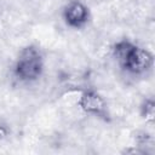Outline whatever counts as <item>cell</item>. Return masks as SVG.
Masks as SVG:
<instances>
[{"instance_id": "cell-1", "label": "cell", "mask_w": 155, "mask_h": 155, "mask_svg": "<svg viewBox=\"0 0 155 155\" xmlns=\"http://www.w3.org/2000/svg\"><path fill=\"white\" fill-rule=\"evenodd\" d=\"M42 69V57L36 47L28 46L21 51L15 67V74L19 80L34 81L41 75Z\"/></svg>"}, {"instance_id": "cell-2", "label": "cell", "mask_w": 155, "mask_h": 155, "mask_svg": "<svg viewBox=\"0 0 155 155\" xmlns=\"http://www.w3.org/2000/svg\"><path fill=\"white\" fill-rule=\"evenodd\" d=\"M151 65H153V54L145 48L134 46L130 56L127 57L124 68L128 73L138 75L148 71L151 68Z\"/></svg>"}, {"instance_id": "cell-3", "label": "cell", "mask_w": 155, "mask_h": 155, "mask_svg": "<svg viewBox=\"0 0 155 155\" xmlns=\"http://www.w3.org/2000/svg\"><path fill=\"white\" fill-rule=\"evenodd\" d=\"M78 105L88 114L96 116H104L107 114V103L102 96L93 90H87L81 93Z\"/></svg>"}, {"instance_id": "cell-4", "label": "cell", "mask_w": 155, "mask_h": 155, "mask_svg": "<svg viewBox=\"0 0 155 155\" xmlns=\"http://www.w3.org/2000/svg\"><path fill=\"white\" fill-rule=\"evenodd\" d=\"M63 16L68 25L74 28H80L87 22L88 10L82 2L75 0V1H70L65 6Z\"/></svg>"}, {"instance_id": "cell-5", "label": "cell", "mask_w": 155, "mask_h": 155, "mask_svg": "<svg viewBox=\"0 0 155 155\" xmlns=\"http://www.w3.org/2000/svg\"><path fill=\"white\" fill-rule=\"evenodd\" d=\"M134 45L127 40H122V41H119L115 46H114V50H113V54L115 57V59L119 62L120 65H125L126 63V59L127 57L130 56L131 51L133 50Z\"/></svg>"}, {"instance_id": "cell-6", "label": "cell", "mask_w": 155, "mask_h": 155, "mask_svg": "<svg viewBox=\"0 0 155 155\" xmlns=\"http://www.w3.org/2000/svg\"><path fill=\"white\" fill-rule=\"evenodd\" d=\"M140 113L142 116L145 119V121L148 122H153L154 121V116H155V103L153 99H145L140 107Z\"/></svg>"}, {"instance_id": "cell-7", "label": "cell", "mask_w": 155, "mask_h": 155, "mask_svg": "<svg viewBox=\"0 0 155 155\" xmlns=\"http://www.w3.org/2000/svg\"><path fill=\"white\" fill-rule=\"evenodd\" d=\"M7 127L5 126V124H2L1 121H0V140L1 139H4L6 136H7Z\"/></svg>"}]
</instances>
